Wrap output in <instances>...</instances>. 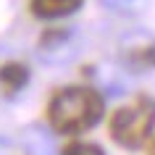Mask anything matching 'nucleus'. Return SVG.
<instances>
[{
  "label": "nucleus",
  "mask_w": 155,
  "mask_h": 155,
  "mask_svg": "<svg viewBox=\"0 0 155 155\" xmlns=\"http://www.w3.org/2000/svg\"><path fill=\"white\" fill-rule=\"evenodd\" d=\"M103 116H105V97L87 84L55 90L45 108V118L50 129L63 137H76V134L90 131L92 126L100 124Z\"/></svg>",
  "instance_id": "1"
},
{
  "label": "nucleus",
  "mask_w": 155,
  "mask_h": 155,
  "mask_svg": "<svg viewBox=\"0 0 155 155\" xmlns=\"http://www.w3.org/2000/svg\"><path fill=\"white\" fill-rule=\"evenodd\" d=\"M155 129V100L147 95H139L131 103L116 108L108 118V131L118 147L137 150L150 139Z\"/></svg>",
  "instance_id": "2"
},
{
  "label": "nucleus",
  "mask_w": 155,
  "mask_h": 155,
  "mask_svg": "<svg viewBox=\"0 0 155 155\" xmlns=\"http://www.w3.org/2000/svg\"><path fill=\"white\" fill-rule=\"evenodd\" d=\"M84 0H29V11L32 16L42 18V21H53V18L71 16L82 8Z\"/></svg>",
  "instance_id": "3"
},
{
  "label": "nucleus",
  "mask_w": 155,
  "mask_h": 155,
  "mask_svg": "<svg viewBox=\"0 0 155 155\" xmlns=\"http://www.w3.org/2000/svg\"><path fill=\"white\" fill-rule=\"evenodd\" d=\"M32 79L29 66L21 61H8V63H0V90L5 95H16L18 90H24Z\"/></svg>",
  "instance_id": "4"
},
{
  "label": "nucleus",
  "mask_w": 155,
  "mask_h": 155,
  "mask_svg": "<svg viewBox=\"0 0 155 155\" xmlns=\"http://www.w3.org/2000/svg\"><path fill=\"white\" fill-rule=\"evenodd\" d=\"M124 63L131 71H150L155 68V42H137L124 48Z\"/></svg>",
  "instance_id": "5"
},
{
  "label": "nucleus",
  "mask_w": 155,
  "mask_h": 155,
  "mask_svg": "<svg viewBox=\"0 0 155 155\" xmlns=\"http://www.w3.org/2000/svg\"><path fill=\"white\" fill-rule=\"evenodd\" d=\"M71 40V32L68 29H63V26H50L48 32L42 34V40H40V53L45 55V53H53V50H61L66 48V42Z\"/></svg>",
  "instance_id": "6"
},
{
  "label": "nucleus",
  "mask_w": 155,
  "mask_h": 155,
  "mask_svg": "<svg viewBox=\"0 0 155 155\" xmlns=\"http://www.w3.org/2000/svg\"><path fill=\"white\" fill-rule=\"evenodd\" d=\"M61 155H105V150L95 142H79V139H74L68 145L61 150Z\"/></svg>",
  "instance_id": "7"
},
{
  "label": "nucleus",
  "mask_w": 155,
  "mask_h": 155,
  "mask_svg": "<svg viewBox=\"0 0 155 155\" xmlns=\"http://www.w3.org/2000/svg\"><path fill=\"white\" fill-rule=\"evenodd\" d=\"M137 0H103V5H108V8H116V11H126L131 8Z\"/></svg>",
  "instance_id": "8"
},
{
  "label": "nucleus",
  "mask_w": 155,
  "mask_h": 155,
  "mask_svg": "<svg viewBox=\"0 0 155 155\" xmlns=\"http://www.w3.org/2000/svg\"><path fill=\"white\" fill-rule=\"evenodd\" d=\"M147 155H155V137L150 139V145H147Z\"/></svg>",
  "instance_id": "9"
}]
</instances>
